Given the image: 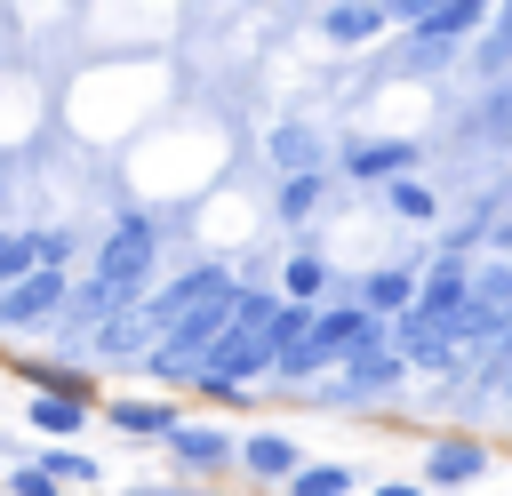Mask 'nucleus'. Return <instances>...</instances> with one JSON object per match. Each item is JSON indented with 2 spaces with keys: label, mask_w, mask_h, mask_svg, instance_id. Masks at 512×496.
<instances>
[{
  "label": "nucleus",
  "mask_w": 512,
  "mask_h": 496,
  "mask_svg": "<svg viewBox=\"0 0 512 496\" xmlns=\"http://www.w3.org/2000/svg\"><path fill=\"white\" fill-rule=\"evenodd\" d=\"M88 280H104L112 296L144 304V296L160 288V216H144V208H120V216L104 224V240H96V264H88Z\"/></svg>",
  "instance_id": "nucleus-1"
},
{
  "label": "nucleus",
  "mask_w": 512,
  "mask_h": 496,
  "mask_svg": "<svg viewBox=\"0 0 512 496\" xmlns=\"http://www.w3.org/2000/svg\"><path fill=\"white\" fill-rule=\"evenodd\" d=\"M496 16V0H424V16L408 24V56L432 64V56H456L464 40H480Z\"/></svg>",
  "instance_id": "nucleus-2"
},
{
  "label": "nucleus",
  "mask_w": 512,
  "mask_h": 496,
  "mask_svg": "<svg viewBox=\"0 0 512 496\" xmlns=\"http://www.w3.org/2000/svg\"><path fill=\"white\" fill-rule=\"evenodd\" d=\"M216 296H240V272H232V264H184L176 280H160V288L144 296V312H152L160 336H168L184 312H200V304H216Z\"/></svg>",
  "instance_id": "nucleus-3"
},
{
  "label": "nucleus",
  "mask_w": 512,
  "mask_h": 496,
  "mask_svg": "<svg viewBox=\"0 0 512 496\" xmlns=\"http://www.w3.org/2000/svg\"><path fill=\"white\" fill-rule=\"evenodd\" d=\"M152 344H160V320H152L144 304H128V312H112V320L88 336L80 368H144V360H152Z\"/></svg>",
  "instance_id": "nucleus-4"
},
{
  "label": "nucleus",
  "mask_w": 512,
  "mask_h": 496,
  "mask_svg": "<svg viewBox=\"0 0 512 496\" xmlns=\"http://www.w3.org/2000/svg\"><path fill=\"white\" fill-rule=\"evenodd\" d=\"M168 464H176L184 480H224V472H240V440H232L224 424L184 416V424L168 432Z\"/></svg>",
  "instance_id": "nucleus-5"
},
{
  "label": "nucleus",
  "mask_w": 512,
  "mask_h": 496,
  "mask_svg": "<svg viewBox=\"0 0 512 496\" xmlns=\"http://www.w3.org/2000/svg\"><path fill=\"white\" fill-rule=\"evenodd\" d=\"M472 304V256H456V248H440V256H424V280H416V320H432V328H448L456 312Z\"/></svg>",
  "instance_id": "nucleus-6"
},
{
  "label": "nucleus",
  "mask_w": 512,
  "mask_h": 496,
  "mask_svg": "<svg viewBox=\"0 0 512 496\" xmlns=\"http://www.w3.org/2000/svg\"><path fill=\"white\" fill-rule=\"evenodd\" d=\"M72 296V272H24L16 288H0V336H24V328H56Z\"/></svg>",
  "instance_id": "nucleus-7"
},
{
  "label": "nucleus",
  "mask_w": 512,
  "mask_h": 496,
  "mask_svg": "<svg viewBox=\"0 0 512 496\" xmlns=\"http://www.w3.org/2000/svg\"><path fill=\"white\" fill-rule=\"evenodd\" d=\"M408 384V360L392 352V344H368V352H352L344 368H336V392H328V408H352V400H384V392H400Z\"/></svg>",
  "instance_id": "nucleus-8"
},
{
  "label": "nucleus",
  "mask_w": 512,
  "mask_h": 496,
  "mask_svg": "<svg viewBox=\"0 0 512 496\" xmlns=\"http://www.w3.org/2000/svg\"><path fill=\"white\" fill-rule=\"evenodd\" d=\"M496 456H488V440L480 432H440L432 448H424V496H456L464 480H480Z\"/></svg>",
  "instance_id": "nucleus-9"
},
{
  "label": "nucleus",
  "mask_w": 512,
  "mask_h": 496,
  "mask_svg": "<svg viewBox=\"0 0 512 496\" xmlns=\"http://www.w3.org/2000/svg\"><path fill=\"white\" fill-rule=\"evenodd\" d=\"M8 376H16V384H32V392H48V400H80V408H96V416H104V400H96V368H80V360L16 352V360H8Z\"/></svg>",
  "instance_id": "nucleus-10"
},
{
  "label": "nucleus",
  "mask_w": 512,
  "mask_h": 496,
  "mask_svg": "<svg viewBox=\"0 0 512 496\" xmlns=\"http://www.w3.org/2000/svg\"><path fill=\"white\" fill-rule=\"evenodd\" d=\"M304 464H312V456H304L288 432H272V424L240 432V480H248V488H288Z\"/></svg>",
  "instance_id": "nucleus-11"
},
{
  "label": "nucleus",
  "mask_w": 512,
  "mask_h": 496,
  "mask_svg": "<svg viewBox=\"0 0 512 496\" xmlns=\"http://www.w3.org/2000/svg\"><path fill=\"white\" fill-rule=\"evenodd\" d=\"M416 280H424V264H408V256H392V264H368V272L352 280V304H360V312H376V320L392 328V320L416 304Z\"/></svg>",
  "instance_id": "nucleus-12"
},
{
  "label": "nucleus",
  "mask_w": 512,
  "mask_h": 496,
  "mask_svg": "<svg viewBox=\"0 0 512 496\" xmlns=\"http://www.w3.org/2000/svg\"><path fill=\"white\" fill-rule=\"evenodd\" d=\"M416 160H424V144L416 136H368V144H344V176H360V184H400V176H416Z\"/></svg>",
  "instance_id": "nucleus-13"
},
{
  "label": "nucleus",
  "mask_w": 512,
  "mask_h": 496,
  "mask_svg": "<svg viewBox=\"0 0 512 496\" xmlns=\"http://www.w3.org/2000/svg\"><path fill=\"white\" fill-rule=\"evenodd\" d=\"M104 424L128 432V440H160L168 448V432L184 424V408L176 400H152V392H120V400H104Z\"/></svg>",
  "instance_id": "nucleus-14"
},
{
  "label": "nucleus",
  "mask_w": 512,
  "mask_h": 496,
  "mask_svg": "<svg viewBox=\"0 0 512 496\" xmlns=\"http://www.w3.org/2000/svg\"><path fill=\"white\" fill-rule=\"evenodd\" d=\"M88 424H96V408H80V400H48V392H24V432H40V448H80Z\"/></svg>",
  "instance_id": "nucleus-15"
},
{
  "label": "nucleus",
  "mask_w": 512,
  "mask_h": 496,
  "mask_svg": "<svg viewBox=\"0 0 512 496\" xmlns=\"http://www.w3.org/2000/svg\"><path fill=\"white\" fill-rule=\"evenodd\" d=\"M392 32V8L384 0H344V8H320V40L328 48H368Z\"/></svg>",
  "instance_id": "nucleus-16"
},
{
  "label": "nucleus",
  "mask_w": 512,
  "mask_h": 496,
  "mask_svg": "<svg viewBox=\"0 0 512 496\" xmlns=\"http://www.w3.org/2000/svg\"><path fill=\"white\" fill-rule=\"evenodd\" d=\"M264 152H272L280 176H320V168H328V144H320L304 120H280V128L264 136Z\"/></svg>",
  "instance_id": "nucleus-17"
},
{
  "label": "nucleus",
  "mask_w": 512,
  "mask_h": 496,
  "mask_svg": "<svg viewBox=\"0 0 512 496\" xmlns=\"http://www.w3.org/2000/svg\"><path fill=\"white\" fill-rule=\"evenodd\" d=\"M272 288H280V304H312V312H320L336 280H328V256H320V248H296V256L280 264V280H272Z\"/></svg>",
  "instance_id": "nucleus-18"
},
{
  "label": "nucleus",
  "mask_w": 512,
  "mask_h": 496,
  "mask_svg": "<svg viewBox=\"0 0 512 496\" xmlns=\"http://www.w3.org/2000/svg\"><path fill=\"white\" fill-rule=\"evenodd\" d=\"M24 464H32V472H48L64 496H72V488H104V456H88V448H32Z\"/></svg>",
  "instance_id": "nucleus-19"
},
{
  "label": "nucleus",
  "mask_w": 512,
  "mask_h": 496,
  "mask_svg": "<svg viewBox=\"0 0 512 496\" xmlns=\"http://www.w3.org/2000/svg\"><path fill=\"white\" fill-rule=\"evenodd\" d=\"M320 200H328V168H320V176H280L272 216H280V224H312V216H320Z\"/></svg>",
  "instance_id": "nucleus-20"
},
{
  "label": "nucleus",
  "mask_w": 512,
  "mask_h": 496,
  "mask_svg": "<svg viewBox=\"0 0 512 496\" xmlns=\"http://www.w3.org/2000/svg\"><path fill=\"white\" fill-rule=\"evenodd\" d=\"M384 208H392L400 224H440V192H432L424 176H400V184H384Z\"/></svg>",
  "instance_id": "nucleus-21"
},
{
  "label": "nucleus",
  "mask_w": 512,
  "mask_h": 496,
  "mask_svg": "<svg viewBox=\"0 0 512 496\" xmlns=\"http://www.w3.org/2000/svg\"><path fill=\"white\" fill-rule=\"evenodd\" d=\"M280 496H352V472H344V464H320V456H312V464H304V472H296V480H288Z\"/></svg>",
  "instance_id": "nucleus-22"
},
{
  "label": "nucleus",
  "mask_w": 512,
  "mask_h": 496,
  "mask_svg": "<svg viewBox=\"0 0 512 496\" xmlns=\"http://www.w3.org/2000/svg\"><path fill=\"white\" fill-rule=\"evenodd\" d=\"M24 272H40V256H32V232H24V224H0V288H16Z\"/></svg>",
  "instance_id": "nucleus-23"
},
{
  "label": "nucleus",
  "mask_w": 512,
  "mask_h": 496,
  "mask_svg": "<svg viewBox=\"0 0 512 496\" xmlns=\"http://www.w3.org/2000/svg\"><path fill=\"white\" fill-rule=\"evenodd\" d=\"M0 488H8V496H64V488H56L48 472H32V464H8V472H0Z\"/></svg>",
  "instance_id": "nucleus-24"
},
{
  "label": "nucleus",
  "mask_w": 512,
  "mask_h": 496,
  "mask_svg": "<svg viewBox=\"0 0 512 496\" xmlns=\"http://www.w3.org/2000/svg\"><path fill=\"white\" fill-rule=\"evenodd\" d=\"M496 400L512 408V352H504V344H496Z\"/></svg>",
  "instance_id": "nucleus-25"
},
{
  "label": "nucleus",
  "mask_w": 512,
  "mask_h": 496,
  "mask_svg": "<svg viewBox=\"0 0 512 496\" xmlns=\"http://www.w3.org/2000/svg\"><path fill=\"white\" fill-rule=\"evenodd\" d=\"M368 496H424V480H384V488H368Z\"/></svg>",
  "instance_id": "nucleus-26"
},
{
  "label": "nucleus",
  "mask_w": 512,
  "mask_h": 496,
  "mask_svg": "<svg viewBox=\"0 0 512 496\" xmlns=\"http://www.w3.org/2000/svg\"><path fill=\"white\" fill-rule=\"evenodd\" d=\"M0 200H8V160H0Z\"/></svg>",
  "instance_id": "nucleus-27"
}]
</instances>
